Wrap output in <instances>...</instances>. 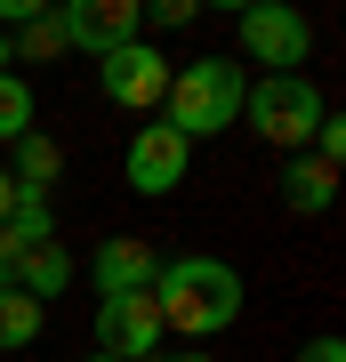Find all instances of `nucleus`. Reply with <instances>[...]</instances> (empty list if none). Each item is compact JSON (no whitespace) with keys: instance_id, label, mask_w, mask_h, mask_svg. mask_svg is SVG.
Listing matches in <instances>:
<instances>
[{"instance_id":"nucleus-1","label":"nucleus","mask_w":346,"mask_h":362,"mask_svg":"<svg viewBox=\"0 0 346 362\" xmlns=\"http://www.w3.org/2000/svg\"><path fill=\"white\" fill-rule=\"evenodd\" d=\"M154 306H161V330L218 338V330L242 322V274H233L226 258H161Z\"/></svg>"},{"instance_id":"nucleus-2","label":"nucleus","mask_w":346,"mask_h":362,"mask_svg":"<svg viewBox=\"0 0 346 362\" xmlns=\"http://www.w3.org/2000/svg\"><path fill=\"white\" fill-rule=\"evenodd\" d=\"M242 65L233 57H193V65L169 73V129H178L185 145H202V137H218L242 121Z\"/></svg>"},{"instance_id":"nucleus-3","label":"nucleus","mask_w":346,"mask_h":362,"mask_svg":"<svg viewBox=\"0 0 346 362\" xmlns=\"http://www.w3.org/2000/svg\"><path fill=\"white\" fill-rule=\"evenodd\" d=\"M322 113H330V97H322L314 73H258L242 89V121L266 145H282V153H306L314 129H322Z\"/></svg>"},{"instance_id":"nucleus-4","label":"nucleus","mask_w":346,"mask_h":362,"mask_svg":"<svg viewBox=\"0 0 346 362\" xmlns=\"http://www.w3.org/2000/svg\"><path fill=\"white\" fill-rule=\"evenodd\" d=\"M242 57L250 65H266V73H306V57H314V25L298 8H282V0H258V8H242Z\"/></svg>"},{"instance_id":"nucleus-5","label":"nucleus","mask_w":346,"mask_h":362,"mask_svg":"<svg viewBox=\"0 0 346 362\" xmlns=\"http://www.w3.org/2000/svg\"><path fill=\"white\" fill-rule=\"evenodd\" d=\"M161 306L154 290H129V298H97V354L113 362H154L161 354Z\"/></svg>"},{"instance_id":"nucleus-6","label":"nucleus","mask_w":346,"mask_h":362,"mask_svg":"<svg viewBox=\"0 0 346 362\" xmlns=\"http://www.w3.org/2000/svg\"><path fill=\"white\" fill-rule=\"evenodd\" d=\"M97 89H105V105H121V113H154L169 97V57L145 49V40H129V49L97 57Z\"/></svg>"},{"instance_id":"nucleus-7","label":"nucleus","mask_w":346,"mask_h":362,"mask_svg":"<svg viewBox=\"0 0 346 362\" xmlns=\"http://www.w3.org/2000/svg\"><path fill=\"white\" fill-rule=\"evenodd\" d=\"M145 25V8L137 0H64L57 8V33H64V49H81V57H113L129 49Z\"/></svg>"},{"instance_id":"nucleus-8","label":"nucleus","mask_w":346,"mask_h":362,"mask_svg":"<svg viewBox=\"0 0 346 362\" xmlns=\"http://www.w3.org/2000/svg\"><path fill=\"white\" fill-rule=\"evenodd\" d=\"M121 169H129V185H137V194H178V185H185V169H193V145L169 129V121H154V129H137V137H129Z\"/></svg>"},{"instance_id":"nucleus-9","label":"nucleus","mask_w":346,"mask_h":362,"mask_svg":"<svg viewBox=\"0 0 346 362\" xmlns=\"http://www.w3.org/2000/svg\"><path fill=\"white\" fill-rule=\"evenodd\" d=\"M154 274H161V250H154V242H137V233H105V242H97V258H89V282H97V298L154 290Z\"/></svg>"},{"instance_id":"nucleus-10","label":"nucleus","mask_w":346,"mask_h":362,"mask_svg":"<svg viewBox=\"0 0 346 362\" xmlns=\"http://www.w3.org/2000/svg\"><path fill=\"white\" fill-rule=\"evenodd\" d=\"M282 202L298 209V218H330V202H338V169L314 161V153H290V161H282Z\"/></svg>"},{"instance_id":"nucleus-11","label":"nucleus","mask_w":346,"mask_h":362,"mask_svg":"<svg viewBox=\"0 0 346 362\" xmlns=\"http://www.w3.org/2000/svg\"><path fill=\"white\" fill-rule=\"evenodd\" d=\"M73 250H64V242H33L25 250V258H16V290H25L33 298V306H49V298H64V290H73Z\"/></svg>"},{"instance_id":"nucleus-12","label":"nucleus","mask_w":346,"mask_h":362,"mask_svg":"<svg viewBox=\"0 0 346 362\" xmlns=\"http://www.w3.org/2000/svg\"><path fill=\"white\" fill-rule=\"evenodd\" d=\"M25 194H49V185L64 177V153H57V137H40V129H25L16 137V169H8Z\"/></svg>"},{"instance_id":"nucleus-13","label":"nucleus","mask_w":346,"mask_h":362,"mask_svg":"<svg viewBox=\"0 0 346 362\" xmlns=\"http://www.w3.org/2000/svg\"><path fill=\"white\" fill-rule=\"evenodd\" d=\"M40 330H49V322H40L33 298H25V290H0V354H25Z\"/></svg>"},{"instance_id":"nucleus-14","label":"nucleus","mask_w":346,"mask_h":362,"mask_svg":"<svg viewBox=\"0 0 346 362\" xmlns=\"http://www.w3.org/2000/svg\"><path fill=\"white\" fill-rule=\"evenodd\" d=\"M0 233H16V242H57V209H49V194H25V185H16V209H8V226Z\"/></svg>"},{"instance_id":"nucleus-15","label":"nucleus","mask_w":346,"mask_h":362,"mask_svg":"<svg viewBox=\"0 0 346 362\" xmlns=\"http://www.w3.org/2000/svg\"><path fill=\"white\" fill-rule=\"evenodd\" d=\"M8 57H16V65H49V57H64V33H57V8H40L33 25H25V33L8 40Z\"/></svg>"},{"instance_id":"nucleus-16","label":"nucleus","mask_w":346,"mask_h":362,"mask_svg":"<svg viewBox=\"0 0 346 362\" xmlns=\"http://www.w3.org/2000/svg\"><path fill=\"white\" fill-rule=\"evenodd\" d=\"M33 129V81L25 73H0V145H16Z\"/></svg>"},{"instance_id":"nucleus-17","label":"nucleus","mask_w":346,"mask_h":362,"mask_svg":"<svg viewBox=\"0 0 346 362\" xmlns=\"http://www.w3.org/2000/svg\"><path fill=\"white\" fill-rule=\"evenodd\" d=\"M298 362H346V338L322 330V338H306V346H298Z\"/></svg>"},{"instance_id":"nucleus-18","label":"nucleus","mask_w":346,"mask_h":362,"mask_svg":"<svg viewBox=\"0 0 346 362\" xmlns=\"http://www.w3.org/2000/svg\"><path fill=\"white\" fill-rule=\"evenodd\" d=\"M16 258H25V242H16V233H0V290H16Z\"/></svg>"},{"instance_id":"nucleus-19","label":"nucleus","mask_w":346,"mask_h":362,"mask_svg":"<svg viewBox=\"0 0 346 362\" xmlns=\"http://www.w3.org/2000/svg\"><path fill=\"white\" fill-rule=\"evenodd\" d=\"M193 16H202L193 0H154V25H193Z\"/></svg>"},{"instance_id":"nucleus-20","label":"nucleus","mask_w":346,"mask_h":362,"mask_svg":"<svg viewBox=\"0 0 346 362\" xmlns=\"http://www.w3.org/2000/svg\"><path fill=\"white\" fill-rule=\"evenodd\" d=\"M8 209H16V177L0 169V226H8Z\"/></svg>"},{"instance_id":"nucleus-21","label":"nucleus","mask_w":346,"mask_h":362,"mask_svg":"<svg viewBox=\"0 0 346 362\" xmlns=\"http://www.w3.org/2000/svg\"><path fill=\"white\" fill-rule=\"evenodd\" d=\"M154 362H209V354H202V346H193V354H154Z\"/></svg>"},{"instance_id":"nucleus-22","label":"nucleus","mask_w":346,"mask_h":362,"mask_svg":"<svg viewBox=\"0 0 346 362\" xmlns=\"http://www.w3.org/2000/svg\"><path fill=\"white\" fill-rule=\"evenodd\" d=\"M8 65H16V57H8V40H0V73H8Z\"/></svg>"},{"instance_id":"nucleus-23","label":"nucleus","mask_w":346,"mask_h":362,"mask_svg":"<svg viewBox=\"0 0 346 362\" xmlns=\"http://www.w3.org/2000/svg\"><path fill=\"white\" fill-rule=\"evenodd\" d=\"M89 362H113V354H89Z\"/></svg>"}]
</instances>
